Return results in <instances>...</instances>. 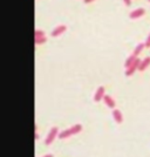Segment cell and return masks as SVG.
Masks as SVG:
<instances>
[{
  "label": "cell",
  "mask_w": 150,
  "mask_h": 157,
  "mask_svg": "<svg viewBox=\"0 0 150 157\" xmlns=\"http://www.w3.org/2000/svg\"><path fill=\"white\" fill-rule=\"evenodd\" d=\"M123 2L125 6H130L131 5V0H123Z\"/></svg>",
  "instance_id": "cell-14"
},
{
  "label": "cell",
  "mask_w": 150,
  "mask_h": 157,
  "mask_svg": "<svg viewBox=\"0 0 150 157\" xmlns=\"http://www.w3.org/2000/svg\"><path fill=\"white\" fill-rule=\"evenodd\" d=\"M42 157H54L52 155V154H47V155H45V156H42Z\"/></svg>",
  "instance_id": "cell-16"
},
{
  "label": "cell",
  "mask_w": 150,
  "mask_h": 157,
  "mask_svg": "<svg viewBox=\"0 0 150 157\" xmlns=\"http://www.w3.org/2000/svg\"><path fill=\"white\" fill-rule=\"evenodd\" d=\"M58 135H59V129H58V127H53L52 129L49 130V132L47 134V136H46L45 144H47V145L52 144L53 142L55 141V138H56Z\"/></svg>",
  "instance_id": "cell-3"
},
{
  "label": "cell",
  "mask_w": 150,
  "mask_h": 157,
  "mask_svg": "<svg viewBox=\"0 0 150 157\" xmlns=\"http://www.w3.org/2000/svg\"><path fill=\"white\" fill-rule=\"evenodd\" d=\"M136 59H137V56H135L134 54H131L130 56L125 60V62H124V67H125V68H128L129 66H131L133 63H134V61H135Z\"/></svg>",
  "instance_id": "cell-11"
},
{
  "label": "cell",
  "mask_w": 150,
  "mask_h": 157,
  "mask_svg": "<svg viewBox=\"0 0 150 157\" xmlns=\"http://www.w3.org/2000/svg\"><path fill=\"white\" fill-rule=\"evenodd\" d=\"M149 66H150V56H147V58H144L143 60H141V62H140V66H138V69H137V71H140V72H144Z\"/></svg>",
  "instance_id": "cell-8"
},
{
  "label": "cell",
  "mask_w": 150,
  "mask_h": 157,
  "mask_svg": "<svg viewBox=\"0 0 150 157\" xmlns=\"http://www.w3.org/2000/svg\"><path fill=\"white\" fill-rule=\"evenodd\" d=\"M140 62H141V60L137 58L135 61H134V63L131 66H129L128 68H125V75L127 76H131L134 73L136 72L137 69H138V66H140Z\"/></svg>",
  "instance_id": "cell-4"
},
{
  "label": "cell",
  "mask_w": 150,
  "mask_h": 157,
  "mask_svg": "<svg viewBox=\"0 0 150 157\" xmlns=\"http://www.w3.org/2000/svg\"><path fill=\"white\" fill-rule=\"evenodd\" d=\"M102 100H103V102L106 103L107 107H109V108H111V109L115 108V105H116V103H115V100L111 98L110 95H105Z\"/></svg>",
  "instance_id": "cell-9"
},
{
  "label": "cell",
  "mask_w": 150,
  "mask_h": 157,
  "mask_svg": "<svg viewBox=\"0 0 150 157\" xmlns=\"http://www.w3.org/2000/svg\"><path fill=\"white\" fill-rule=\"evenodd\" d=\"M113 118L115 120L116 123H122L123 122V116H122V113L118 110V109H113Z\"/></svg>",
  "instance_id": "cell-10"
},
{
  "label": "cell",
  "mask_w": 150,
  "mask_h": 157,
  "mask_svg": "<svg viewBox=\"0 0 150 157\" xmlns=\"http://www.w3.org/2000/svg\"><path fill=\"white\" fill-rule=\"evenodd\" d=\"M105 93H106V89L103 86L98 87V89H96V92H95V94H94V101H95V102H100V101L103 98V96L106 95Z\"/></svg>",
  "instance_id": "cell-6"
},
{
  "label": "cell",
  "mask_w": 150,
  "mask_h": 157,
  "mask_svg": "<svg viewBox=\"0 0 150 157\" xmlns=\"http://www.w3.org/2000/svg\"><path fill=\"white\" fill-rule=\"evenodd\" d=\"M149 1H150V0H149Z\"/></svg>",
  "instance_id": "cell-17"
},
{
  "label": "cell",
  "mask_w": 150,
  "mask_h": 157,
  "mask_svg": "<svg viewBox=\"0 0 150 157\" xmlns=\"http://www.w3.org/2000/svg\"><path fill=\"white\" fill-rule=\"evenodd\" d=\"M144 46H145V48H149V47H150V34L148 35L147 40H145V44H144Z\"/></svg>",
  "instance_id": "cell-13"
},
{
  "label": "cell",
  "mask_w": 150,
  "mask_h": 157,
  "mask_svg": "<svg viewBox=\"0 0 150 157\" xmlns=\"http://www.w3.org/2000/svg\"><path fill=\"white\" fill-rule=\"evenodd\" d=\"M144 44H138L136 47H135V49H134V52H133V54L135 55V56H138L140 54H141V52L143 51V48H144Z\"/></svg>",
  "instance_id": "cell-12"
},
{
  "label": "cell",
  "mask_w": 150,
  "mask_h": 157,
  "mask_svg": "<svg viewBox=\"0 0 150 157\" xmlns=\"http://www.w3.org/2000/svg\"><path fill=\"white\" fill-rule=\"evenodd\" d=\"M80 131H82V125L80 124V123H78V124L72 125L71 128L65 129L63 131L59 132V135H58V136H59L60 140H65V138L71 137V136H73V135H76V134H79Z\"/></svg>",
  "instance_id": "cell-1"
},
{
  "label": "cell",
  "mask_w": 150,
  "mask_h": 157,
  "mask_svg": "<svg viewBox=\"0 0 150 157\" xmlns=\"http://www.w3.org/2000/svg\"><path fill=\"white\" fill-rule=\"evenodd\" d=\"M144 13H145V10L144 8H137V10H134L129 14V17H130V19H138V18L143 17Z\"/></svg>",
  "instance_id": "cell-7"
},
{
  "label": "cell",
  "mask_w": 150,
  "mask_h": 157,
  "mask_svg": "<svg viewBox=\"0 0 150 157\" xmlns=\"http://www.w3.org/2000/svg\"><path fill=\"white\" fill-rule=\"evenodd\" d=\"M93 1H95V0H83L85 4H90V2H93Z\"/></svg>",
  "instance_id": "cell-15"
},
{
  "label": "cell",
  "mask_w": 150,
  "mask_h": 157,
  "mask_svg": "<svg viewBox=\"0 0 150 157\" xmlns=\"http://www.w3.org/2000/svg\"><path fill=\"white\" fill-rule=\"evenodd\" d=\"M46 41H47V36H46L45 32L42 29H35L34 32V42L37 46H40V45H44Z\"/></svg>",
  "instance_id": "cell-2"
},
{
  "label": "cell",
  "mask_w": 150,
  "mask_h": 157,
  "mask_svg": "<svg viewBox=\"0 0 150 157\" xmlns=\"http://www.w3.org/2000/svg\"><path fill=\"white\" fill-rule=\"evenodd\" d=\"M66 31H67V26H66V25H59V26H56L53 29L52 33H51V35H52L53 38H58L60 35H62Z\"/></svg>",
  "instance_id": "cell-5"
}]
</instances>
